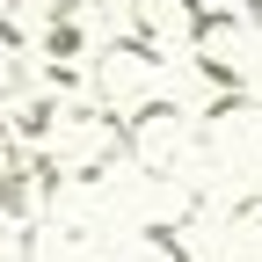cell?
<instances>
[{"mask_svg":"<svg viewBox=\"0 0 262 262\" xmlns=\"http://www.w3.org/2000/svg\"><path fill=\"white\" fill-rule=\"evenodd\" d=\"M44 168H51V182H102L117 160L131 153L124 146V117H110L102 102H58V117H51V131H44Z\"/></svg>","mask_w":262,"mask_h":262,"instance_id":"6da1fadb","label":"cell"},{"mask_svg":"<svg viewBox=\"0 0 262 262\" xmlns=\"http://www.w3.org/2000/svg\"><path fill=\"white\" fill-rule=\"evenodd\" d=\"M160 58L153 44H139V37H117V44H102L95 51V102H102L110 117H131V110H146L153 95H160Z\"/></svg>","mask_w":262,"mask_h":262,"instance_id":"7a4b0ae2","label":"cell"},{"mask_svg":"<svg viewBox=\"0 0 262 262\" xmlns=\"http://www.w3.org/2000/svg\"><path fill=\"white\" fill-rule=\"evenodd\" d=\"M37 44H44V73H73V58L117 44V29H110V0H58Z\"/></svg>","mask_w":262,"mask_h":262,"instance_id":"3957f363","label":"cell"},{"mask_svg":"<svg viewBox=\"0 0 262 262\" xmlns=\"http://www.w3.org/2000/svg\"><path fill=\"white\" fill-rule=\"evenodd\" d=\"M182 131H189V110L175 102V95H153L146 110H131V117H124V146H131V160H139L146 175H175Z\"/></svg>","mask_w":262,"mask_h":262,"instance_id":"277c9868","label":"cell"},{"mask_svg":"<svg viewBox=\"0 0 262 262\" xmlns=\"http://www.w3.org/2000/svg\"><path fill=\"white\" fill-rule=\"evenodd\" d=\"M189 58H196V73L211 88L241 95V80H248V22H233V8H211L204 29H196V44H189Z\"/></svg>","mask_w":262,"mask_h":262,"instance_id":"5b68a950","label":"cell"},{"mask_svg":"<svg viewBox=\"0 0 262 262\" xmlns=\"http://www.w3.org/2000/svg\"><path fill=\"white\" fill-rule=\"evenodd\" d=\"M204 0H131V37L153 44V51H189L196 44V29H204Z\"/></svg>","mask_w":262,"mask_h":262,"instance_id":"8992f818","label":"cell"},{"mask_svg":"<svg viewBox=\"0 0 262 262\" xmlns=\"http://www.w3.org/2000/svg\"><path fill=\"white\" fill-rule=\"evenodd\" d=\"M58 0H0V44L22 51V44H37L44 37V22H51Z\"/></svg>","mask_w":262,"mask_h":262,"instance_id":"52a82bcc","label":"cell"},{"mask_svg":"<svg viewBox=\"0 0 262 262\" xmlns=\"http://www.w3.org/2000/svg\"><path fill=\"white\" fill-rule=\"evenodd\" d=\"M226 241H233V255L262 262V189H255V196H233V211H226Z\"/></svg>","mask_w":262,"mask_h":262,"instance_id":"ba28073f","label":"cell"},{"mask_svg":"<svg viewBox=\"0 0 262 262\" xmlns=\"http://www.w3.org/2000/svg\"><path fill=\"white\" fill-rule=\"evenodd\" d=\"M22 153V139H15V131H8V117H0V175H8V160Z\"/></svg>","mask_w":262,"mask_h":262,"instance_id":"9c48e42d","label":"cell"},{"mask_svg":"<svg viewBox=\"0 0 262 262\" xmlns=\"http://www.w3.org/2000/svg\"><path fill=\"white\" fill-rule=\"evenodd\" d=\"M248 29H262V0H248Z\"/></svg>","mask_w":262,"mask_h":262,"instance_id":"30bf717a","label":"cell"},{"mask_svg":"<svg viewBox=\"0 0 262 262\" xmlns=\"http://www.w3.org/2000/svg\"><path fill=\"white\" fill-rule=\"evenodd\" d=\"M233 262H248V255H233Z\"/></svg>","mask_w":262,"mask_h":262,"instance_id":"8fae6325","label":"cell"}]
</instances>
